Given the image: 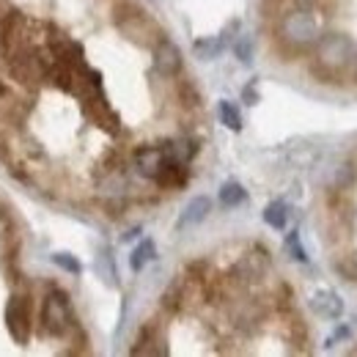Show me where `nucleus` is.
Here are the masks:
<instances>
[{"instance_id": "1", "label": "nucleus", "mask_w": 357, "mask_h": 357, "mask_svg": "<svg viewBox=\"0 0 357 357\" xmlns=\"http://www.w3.org/2000/svg\"><path fill=\"white\" fill-rule=\"evenodd\" d=\"M6 58V69L8 75L25 86V89H33L39 83L47 80V69H50V55H47L45 45H22L11 52H3Z\"/></svg>"}, {"instance_id": "2", "label": "nucleus", "mask_w": 357, "mask_h": 357, "mask_svg": "<svg viewBox=\"0 0 357 357\" xmlns=\"http://www.w3.org/2000/svg\"><path fill=\"white\" fill-rule=\"evenodd\" d=\"M113 22H116L119 33H121L124 39H130V42L137 47H154L160 39H162L160 25H157L140 6L127 3V0L119 3V6L113 8Z\"/></svg>"}, {"instance_id": "3", "label": "nucleus", "mask_w": 357, "mask_h": 357, "mask_svg": "<svg viewBox=\"0 0 357 357\" xmlns=\"http://www.w3.org/2000/svg\"><path fill=\"white\" fill-rule=\"evenodd\" d=\"M316 61H313V75L321 77V83H335V77L344 72V66L352 58V42L341 33H327L316 39Z\"/></svg>"}, {"instance_id": "4", "label": "nucleus", "mask_w": 357, "mask_h": 357, "mask_svg": "<svg viewBox=\"0 0 357 357\" xmlns=\"http://www.w3.org/2000/svg\"><path fill=\"white\" fill-rule=\"evenodd\" d=\"M278 39H280V45L286 47V50L303 52V50L316 45V39H319V22H316V17H313L308 8L297 6V8H291V11H286L280 17V22H278Z\"/></svg>"}, {"instance_id": "5", "label": "nucleus", "mask_w": 357, "mask_h": 357, "mask_svg": "<svg viewBox=\"0 0 357 357\" xmlns=\"http://www.w3.org/2000/svg\"><path fill=\"white\" fill-rule=\"evenodd\" d=\"M39 321H42V333L55 335V338L75 330V313H72V303H69L66 291H61L58 286H50V291L42 300Z\"/></svg>"}, {"instance_id": "6", "label": "nucleus", "mask_w": 357, "mask_h": 357, "mask_svg": "<svg viewBox=\"0 0 357 357\" xmlns=\"http://www.w3.org/2000/svg\"><path fill=\"white\" fill-rule=\"evenodd\" d=\"M6 327L17 344H28L33 333V311L28 294H14L6 305Z\"/></svg>"}, {"instance_id": "7", "label": "nucleus", "mask_w": 357, "mask_h": 357, "mask_svg": "<svg viewBox=\"0 0 357 357\" xmlns=\"http://www.w3.org/2000/svg\"><path fill=\"white\" fill-rule=\"evenodd\" d=\"M31 33H33V22L25 14H20V11H8L3 17V22H0V50L11 52L17 47L31 45L33 42Z\"/></svg>"}, {"instance_id": "8", "label": "nucleus", "mask_w": 357, "mask_h": 357, "mask_svg": "<svg viewBox=\"0 0 357 357\" xmlns=\"http://www.w3.org/2000/svg\"><path fill=\"white\" fill-rule=\"evenodd\" d=\"M154 52V69L162 75V77H176L178 72H181V66H184V61H181V50H178L171 39H160L157 45L151 47Z\"/></svg>"}, {"instance_id": "9", "label": "nucleus", "mask_w": 357, "mask_h": 357, "mask_svg": "<svg viewBox=\"0 0 357 357\" xmlns=\"http://www.w3.org/2000/svg\"><path fill=\"white\" fill-rule=\"evenodd\" d=\"M168 160L165 149L162 146H137L132 154V162H135V171L140 174L143 178H154L157 171L162 168V162Z\"/></svg>"}, {"instance_id": "10", "label": "nucleus", "mask_w": 357, "mask_h": 357, "mask_svg": "<svg viewBox=\"0 0 357 357\" xmlns=\"http://www.w3.org/2000/svg\"><path fill=\"white\" fill-rule=\"evenodd\" d=\"M151 181L157 187H162V190H181L190 181V168H187V162H176V160L168 157Z\"/></svg>"}, {"instance_id": "11", "label": "nucleus", "mask_w": 357, "mask_h": 357, "mask_svg": "<svg viewBox=\"0 0 357 357\" xmlns=\"http://www.w3.org/2000/svg\"><path fill=\"white\" fill-rule=\"evenodd\" d=\"M130 352L132 355H165L168 347H162V335L157 333V327L154 324H146L140 330V335H137V341H135V347Z\"/></svg>"}, {"instance_id": "12", "label": "nucleus", "mask_w": 357, "mask_h": 357, "mask_svg": "<svg viewBox=\"0 0 357 357\" xmlns=\"http://www.w3.org/2000/svg\"><path fill=\"white\" fill-rule=\"evenodd\" d=\"M162 149H165V154L171 157V160H176V162H192L195 160V154H198V143L192 140V137H176V140H165L162 143Z\"/></svg>"}, {"instance_id": "13", "label": "nucleus", "mask_w": 357, "mask_h": 357, "mask_svg": "<svg viewBox=\"0 0 357 357\" xmlns=\"http://www.w3.org/2000/svg\"><path fill=\"white\" fill-rule=\"evenodd\" d=\"M311 305L313 311L319 313V316H324V319H338L344 313V303H341V297L335 291H319L313 297Z\"/></svg>"}, {"instance_id": "14", "label": "nucleus", "mask_w": 357, "mask_h": 357, "mask_svg": "<svg viewBox=\"0 0 357 357\" xmlns=\"http://www.w3.org/2000/svg\"><path fill=\"white\" fill-rule=\"evenodd\" d=\"M209 212H212V201H209L206 195H198V198H192V201L187 204V209L181 212V218H178V228L201 223V220H204Z\"/></svg>"}, {"instance_id": "15", "label": "nucleus", "mask_w": 357, "mask_h": 357, "mask_svg": "<svg viewBox=\"0 0 357 357\" xmlns=\"http://www.w3.org/2000/svg\"><path fill=\"white\" fill-rule=\"evenodd\" d=\"M184 300H187L184 280H176V283H171V286L165 289V294L160 297V305H162V311L178 313V311H181V305H184Z\"/></svg>"}, {"instance_id": "16", "label": "nucleus", "mask_w": 357, "mask_h": 357, "mask_svg": "<svg viewBox=\"0 0 357 357\" xmlns=\"http://www.w3.org/2000/svg\"><path fill=\"white\" fill-rule=\"evenodd\" d=\"M248 201V192H245V187L239 184V181H225L223 187H220V204L223 206H239V204H245Z\"/></svg>"}, {"instance_id": "17", "label": "nucleus", "mask_w": 357, "mask_h": 357, "mask_svg": "<svg viewBox=\"0 0 357 357\" xmlns=\"http://www.w3.org/2000/svg\"><path fill=\"white\" fill-rule=\"evenodd\" d=\"M264 220H267L269 228L283 231L286 223H289V209H286V204H283V201H272L267 209H264Z\"/></svg>"}, {"instance_id": "18", "label": "nucleus", "mask_w": 357, "mask_h": 357, "mask_svg": "<svg viewBox=\"0 0 357 357\" xmlns=\"http://www.w3.org/2000/svg\"><path fill=\"white\" fill-rule=\"evenodd\" d=\"M154 253H157L154 242H151V239H143V242L132 250V256H130V267H132V272H140V269L154 259Z\"/></svg>"}, {"instance_id": "19", "label": "nucleus", "mask_w": 357, "mask_h": 357, "mask_svg": "<svg viewBox=\"0 0 357 357\" xmlns=\"http://www.w3.org/2000/svg\"><path fill=\"white\" fill-rule=\"evenodd\" d=\"M218 110H220V121H223L228 130H234V132L242 130V116H239V107L236 105H231L228 99H223Z\"/></svg>"}, {"instance_id": "20", "label": "nucleus", "mask_w": 357, "mask_h": 357, "mask_svg": "<svg viewBox=\"0 0 357 357\" xmlns=\"http://www.w3.org/2000/svg\"><path fill=\"white\" fill-rule=\"evenodd\" d=\"M176 93H178V99H181L184 107H198V105H201V93H198V89H195L190 80H181Z\"/></svg>"}, {"instance_id": "21", "label": "nucleus", "mask_w": 357, "mask_h": 357, "mask_svg": "<svg viewBox=\"0 0 357 357\" xmlns=\"http://www.w3.org/2000/svg\"><path fill=\"white\" fill-rule=\"evenodd\" d=\"M335 269H338V275H341V278H347V280H357V253H349V256L338 259V261H335Z\"/></svg>"}, {"instance_id": "22", "label": "nucleus", "mask_w": 357, "mask_h": 357, "mask_svg": "<svg viewBox=\"0 0 357 357\" xmlns=\"http://www.w3.org/2000/svg\"><path fill=\"white\" fill-rule=\"evenodd\" d=\"M220 50H223V42H218V39H204V42H195V52H198L204 61L215 58Z\"/></svg>"}, {"instance_id": "23", "label": "nucleus", "mask_w": 357, "mask_h": 357, "mask_svg": "<svg viewBox=\"0 0 357 357\" xmlns=\"http://www.w3.org/2000/svg\"><path fill=\"white\" fill-rule=\"evenodd\" d=\"M286 248H289L291 259H297V261H308V256H305V250H303V245H300V234H297V231H291V234L286 236Z\"/></svg>"}, {"instance_id": "24", "label": "nucleus", "mask_w": 357, "mask_h": 357, "mask_svg": "<svg viewBox=\"0 0 357 357\" xmlns=\"http://www.w3.org/2000/svg\"><path fill=\"white\" fill-rule=\"evenodd\" d=\"M52 261H55L61 269L72 272V275H80V269H83L80 267V261H77V259H72L69 253H55V256H52Z\"/></svg>"}, {"instance_id": "25", "label": "nucleus", "mask_w": 357, "mask_h": 357, "mask_svg": "<svg viewBox=\"0 0 357 357\" xmlns=\"http://www.w3.org/2000/svg\"><path fill=\"white\" fill-rule=\"evenodd\" d=\"M352 184H355V168H352V165H344L341 174H338V187H335V190H344V192H347Z\"/></svg>"}, {"instance_id": "26", "label": "nucleus", "mask_w": 357, "mask_h": 357, "mask_svg": "<svg viewBox=\"0 0 357 357\" xmlns=\"http://www.w3.org/2000/svg\"><path fill=\"white\" fill-rule=\"evenodd\" d=\"M236 55H239L245 63L250 61V39H248V36H242V39L236 42Z\"/></svg>"}, {"instance_id": "27", "label": "nucleus", "mask_w": 357, "mask_h": 357, "mask_svg": "<svg viewBox=\"0 0 357 357\" xmlns=\"http://www.w3.org/2000/svg\"><path fill=\"white\" fill-rule=\"evenodd\" d=\"M245 99H248V105H256V99H259V96H256L253 86H248V89H245Z\"/></svg>"}, {"instance_id": "28", "label": "nucleus", "mask_w": 357, "mask_h": 357, "mask_svg": "<svg viewBox=\"0 0 357 357\" xmlns=\"http://www.w3.org/2000/svg\"><path fill=\"white\" fill-rule=\"evenodd\" d=\"M137 231H140V228H132V231H127V234H124V242H130V239H135V236H137Z\"/></svg>"}, {"instance_id": "29", "label": "nucleus", "mask_w": 357, "mask_h": 357, "mask_svg": "<svg viewBox=\"0 0 357 357\" xmlns=\"http://www.w3.org/2000/svg\"><path fill=\"white\" fill-rule=\"evenodd\" d=\"M355 75H357V66H355Z\"/></svg>"}]
</instances>
